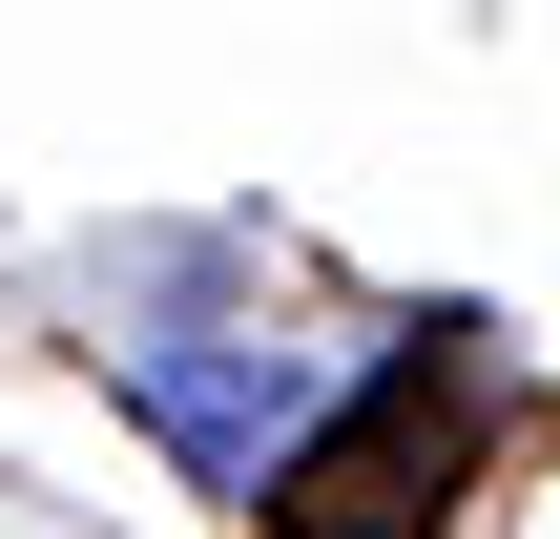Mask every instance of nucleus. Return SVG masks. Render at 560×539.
I'll return each mask as SVG.
<instances>
[{
    "label": "nucleus",
    "instance_id": "nucleus-1",
    "mask_svg": "<svg viewBox=\"0 0 560 539\" xmlns=\"http://www.w3.org/2000/svg\"><path fill=\"white\" fill-rule=\"evenodd\" d=\"M125 415L208 478V499H291L332 436V353L312 332H125Z\"/></svg>",
    "mask_w": 560,
    "mask_h": 539
}]
</instances>
